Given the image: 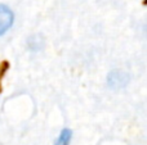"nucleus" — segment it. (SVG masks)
<instances>
[{
    "label": "nucleus",
    "instance_id": "obj_2",
    "mask_svg": "<svg viewBox=\"0 0 147 145\" xmlns=\"http://www.w3.org/2000/svg\"><path fill=\"white\" fill-rule=\"evenodd\" d=\"M128 82V77L124 72H111V74L109 76V85L114 89H119L123 87Z\"/></svg>",
    "mask_w": 147,
    "mask_h": 145
},
{
    "label": "nucleus",
    "instance_id": "obj_4",
    "mask_svg": "<svg viewBox=\"0 0 147 145\" xmlns=\"http://www.w3.org/2000/svg\"><path fill=\"white\" fill-rule=\"evenodd\" d=\"M7 68V67H5ZM5 68H3V66H0V81H1V77L4 76V71H5Z\"/></svg>",
    "mask_w": 147,
    "mask_h": 145
},
{
    "label": "nucleus",
    "instance_id": "obj_3",
    "mask_svg": "<svg viewBox=\"0 0 147 145\" xmlns=\"http://www.w3.org/2000/svg\"><path fill=\"white\" fill-rule=\"evenodd\" d=\"M71 138H72L71 130L65 128V130H62L61 134H59L58 139H57V141H56V145H69L70 141H71Z\"/></svg>",
    "mask_w": 147,
    "mask_h": 145
},
{
    "label": "nucleus",
    "instance_id": "obj_1",
    "mask_svg": "<svg viewBox=\"0 0 147 145\" xmlns=\"http://www.w3.org/2000/svg\"><path fill=\"white\" fill-rule=\"evenodd\" d=\"M14 15L7 5H0V36L7 32L13 25Z\"/></svg>",
    "mask_w": 147,
    "mask_h": 145
}]
</instances>
